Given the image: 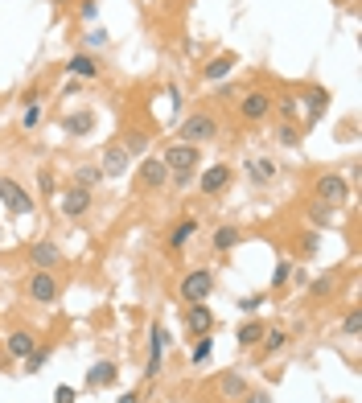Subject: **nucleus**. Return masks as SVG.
I'll list each match as a JSON object with an SVG mask.
<instances>
[{
    "mask_svg": "<svg viewBox=\"0 0 362 403\" xmlns=\"http://www.w3.org/2000/svg\"><path fill=\"white\" fill-rule=\"evenodd\" d=\"M161 165H165L173 177L194 173V169L202 165V144H185V140H177V144H169V148L161 152Z\"/></svg>",
    "mask_w": 362,
    "mask_h": 403,
    "instance_id": "1",
    "label": "nucleus"
},
{
    "mask_svg": "<svg viewBox=\"0 0 362 403\" xmlns=\"http://www.w3.org/2000/svg\"><path fill=\"white\" fill-rule=\"evenodd\" d=\"M280 144H289V148H297V144H301V136H297V128H293V124H284V128H280Z\"/></svg>",
    "mask_w": 362,
    "mask_h": 403,
    "instance_id": "34",
    "label": "nucleus"
},
{
    "mask_svg": "<svg viewBox=\"0 0 362 403\" xmlns=\"http://www.w3.org/2000/svg\"><path fill=\"white\" fill-rule=\"evenodd\" d=\"M136 177H140V185H144V189H161V185L169 181V169L161 165V157H148V161H140Z\"/></svg>",
    "mask_w": 362,
    "mask_h": 403,
    "instance_id": "13",
    "label": "nucleus"
},
{
    "mask_svg": "<svg viewBox=\"0 0 362 403\" xmlns=\"http://www.w3.org/2000/svg\"><path fill=\"white\" fill-rule=\"evenodd\" d=\"M210 350H214V342H210V334H202V338H198V346H194V354H190V362H194V367H202V362L210 358Z\"/></svg>",
    "mask_w": 362,
    "mask_h": 403,
    "instance_id": "28",
    "label": "nucleus"
},
{
    "mask_svg": "<svg viewBox=\"0 0 362 403\" xmlns=\"http://www.w3.org/2000/svg\"><path fill=\"white\" fill-rule=\"evenodd\" d=\"M58 210H62L66 218H82V214L91 210V189H82V185L62 189V194H58Z\"/></svg>",
    "mask_w": 362,
    "mask_h": 403,
    "instance_id": "6",
    "label": "nucleus"
},
{
    "mask_svg": "<svg viewBox=\"0 0 362 403\" xmlns=\"http://www.w3.org/2000/svg\"><path fill=\"white\" fill-rule=\"evenodd\" d=\"M21 362H25V371H33V375H37V371H41V367L49 362V350H37V346H33V350H29V354H25Z\"/></svg>",
    "mask_w": 362,
    "mask_h": 403,
    "instance_id": "29",
    "label": "nucleus"
},
{
    "mask_svg": "<svg viewBox=\"0 0 362 403\" xmlns=\"http://www.w3.org/2000/svg\"><path fill=\"white\" fill-rule=\"evenodd\" d=\"M74 400H78V391H74V387H66V383L54 391V403H74Z\"/></svg>",
    "mask_w": 362,
    "mask_h": 403,
    "instance_id": "36",
    "label": "nucleus"
},
{
    "mask_svg": "<svg viewBox=\"0 0 362 403\" xmlns=\"http://www.w3.org/2000/svg\"><path fill=\"white\" fill-rule=\"evenodd\" d=\"M82 41H87V49H103V45L111 41V33H107L103 25H95V29H87V37H82Z\"/></svg>",
    "mask_w": 362,
    "mask_h": 403,
    "instance_id": "27",
    "label": "nucleus"
},
{
    "mask_svg": "<svg viewBox=\"0 0 362 403\" xmlns=\"http://www.w3.org/2000/svg\"><path fill=\"white\" fill-rule=\"evenodd\" d=\"M99 181H103V169H95V165H78V169H74V185L91 189V185H99Z\"/></svg>",
    "mask_w": 362,
    "mask_h": 403,
    "instance_id": "24",
    "label": "nucleus"
},
{
    "mask_svg": "<svg viewBox=\"0 0 362 403\" xmlns=\"http://www.w3.org/2000/svg\"><path fill=\"white\" fill-rule=\"evenodd\" d=\"M177 136H181L185 144H210V140L218 136V119L206 115V111H198V115H190V119L177 128Z\"/></svg>",
    "mask_w": 362,
    "mask_h": 403,
    "instance_id": "3",
    "label": "nucleus"
},
{
    "mask_svg": "<svg viewBox=\"0 0 362 403\" xmlns=\"http://www.w3.org/2000/svg\"><path fill=\"white\" fill-rule=\"evenodd\" d=\"M66 70H70L74 78H99V62H95L91 54H74V58L66 62Z\"/></svg>",
    "mask_w": 362,
    "mask_h": 403,
    "instance_id": "18",
    "label": "nucleus"
},
{
    "mask_svg": "<svg viewBox=\"0 0 362 403\" xmlns=\"http://www.w3.org/2000/svg\"><path fill=\"white\" fill-rule=\"evenodd\" d=\"M37 342H33V334H25V330H16V334H8V354L12 358H25L29 350H33Z\"/></svg>",
    "mask_w": 362,
    "mask_h": 403,
    "instance_id": "22",
    "label": "nucleus"
},
{
    "mask_svg": "<svg viewBox=\"0 0 362 403\" xmlns=\"http://www.w3.org/2000/svg\"><path fill=\"white\" fill-rule=\"evenodd\" d=\"M342 334H346V338H359V334H362V313H359V309H350V313H346Z\"/></svg>",
    "mask_w": 362,
    "mask_h": 403,
    "instance_id": "31",
    "label": "nucleus"
},
{
    "mask_svg": "<svg viewBox=\"0 0 362 403\" xmlns=\"http://www.w3.org/2000/svg\"><path fill=\"white\" fill-rule=\"evenodd\" d=\"M37 124H41V107H37V103H29V107H25V115H21V128H25V132H33Z\"/></svg>",
    "mask_w": 362,
    "mask_h": 403,
    "instance_id": "32",
    "label": "nucleus"
},
{
    "mask_svg": "<svg viewBox=\"0 0 362 403\" xmlns=\"http://www.w3.org/2000/svg\"><path fill=\"white\" fill-rule=\"evenodd\" d=\"M231 173H235V169H231V165H223V161H218V165H210V169H202V181H198V185H202V194H210V198H214V194H223V189L231 185Z\"/></svg>",
    "mask_w": 362,
    "mask_h": 403,
    "instance_id": "11",
    "label": "nucleus"
},
{
    "mask_svg": "<svg viewBox=\"0 0 362 403\" xmlns=\"http://www.w3.org/2000/svg\"><path fill=\"white\" fill-rule=\"evenodd\" d=\"M260 301H264V297H243L239 305H243V313H256V309H260Z\"/></svg>",
    "mask_w": 362,
    "mask_h": 403,
    "instance_id": "40",
    "label": "nucleus"
},
{
    "mask_svg": "<svg viewBox=\"0 0 362 403\" xmlns=\"http://www.w3.org/2000/svg\"><path fill=\"white\" fill-rule=\"evenodd\" d=\"M210 288H214V272H210V268H194V272L181 280V301H185V305H202V301L210 297Z\"/></svg>",
    "mask_w": 362,
    "mask_h": 403,
    "instance_id": "5",
    "label": "nucleus"
},
{
    "mask_svg": "<svg viewBox=\"0 0 362 403\" xmlns=\"http://www.w3.org/2000/svg\"><path fill=\"white\" fill-rule=\"evenodd\" d=\"M260 342H264V354H280V350L289 346V334H284V330H264Z\"/></svg>",
    "mask_w": 362,
    "mask_h": 403,
    "instance_id": "25",
    "label": "nucleus"
},
{
    "mask_svg": "<svg viewBox=\"0 0 362 403\" xmlns=\"http://www.w3.org/2000/svg\"><path fill=\"white\" fill-rule=\"evenodd\" d=\"M243 400H247V403H272V395H268V391H247Z\"/></svg>",
    "mask_w": 362,
    "mask_h": 403,
    "instance_id": "41",
    "label": "nucleus"
},
{
    "mask_svg": "<svg viewBox=\"0 0 362 403\" xmlns=\"http://www.w3.org/2000/svg\"><path fill=\"white\" fill-rule=\"evenodd\" d=\"M49 4H66V0H49Z\"/></svg>",
    "mask_w": 362,
    "mask_h": 403,
    "instance_id": "44",
    "label": "nucleus"
},
{
    "mask_svg": "<svg viewBox=\"0 0 362 403\" xmlns=\"http://www.w3.org/2000/svg\"><path fill=\"white\" fill-rule=\"evenodd\" d=\"M78 16H82V21H95V16H99V4H95V0H82V4H78Z\"/></svg>",
    "mask_w": 362,
    "mask_h": 403,
    "instance_id": "38",
    "label": "nucleus"
},
{
    "mask_svg": "<svg viewBox=\"0 0 362 403\" xmlns=\"http://www.w3.org/2000/svg\"><path fill=\"white\" fill-rule=\"evenodd\" d=\"M37 185H41V189L49 194V189H54V177H49V173H37Z\"/></svg>",
    "mask_w": 362,
    "mask_h": 403,
    "instance_id": "42",
    "label": "nucleus"
},
{
    "mask_svg": "<svg viewBox=\"0 0 362 403\" xmlns=\"http://www.w3.org/2000/svg\"><path fill=\"white\" fill-rule=\"evenodd\" d=\"M268 111H272V95H264V91H247V95H243V103H239V115H243L247 124L268 119Z\"/></svg>",
    "mask_w": 362,
    "mask_h": 403,
    "instance_id": "7",
    "label": "nucleus"
},
{
    "mask_svg": "<svg viewBox=\"0 0 362 403\" xmlns=\"http://www.w3.org/2000/svg\"><path fill=\"white\" fill-rule=\"evenodd\" d=\"M115 403H140V391H124Z\"/></svg>",
    "mask_w": 362,
    "mask_h": 403,
    "instance_id": "43",
    "label": "nucleus"
},
{
    "mask_svg": "<svg viewBox=\"0 0 362 403\" xmlns=\"http://www.w3.org/2000/svg\"><path fill=\"white\" fill-rule=\"evenodd\" d=\"M260 338H264V325H260V321H243V325L235 330V342H239V346H260Z\"/></svg>",
    "mask_w": 362,
    "mask_h": 403,
    "instance_id": "21",
    "label": "nucleus"
},
{
    "mask_svg": "<svg viewBox=\"0 0 362 403\" xmlns=\"http://www.w3.org/2000/svg\"><path fill=\"white\" fill-rule=\"evenodd\" d=\"M115 375H120V371H115L111 362H95V367L87 371V387H111Z\"/></svg>",
    "mask_w": 362,
    "mask_h": 403,
    "instance_id": "20",
    "label": "nucleus"
},
{
    "mask_svg": "<svg viewBox=\"0 0 362 403\" xmlns=\"http://www.w3.org/2000/svg\"><path fill=\"white\" fill-rule=\"evenodd\" d=\"M132 169V152L124 144H107L103 148V177H124Z\"/></svg>",
    "mask_w": 362,
    "mask_h": 403,
    "instance_id": "8",
    "label": "nucleus"
},
{
    "mask_svg": "<svg viewBox=\"0 0 362 403\" xmlns=\"http://www.w3.org/2000/svg\"><path fill=\"white\" fill-rule=\"evenodd\" d=\"M301 107H305V99H297V95H289V99H280V115L293 124L297 115H301Z\"/></svg>",
    "mask_w": 362,
    "mask_h": 403,
    "instance_id": "30",
    "label": "nucleus"
},
{
    "mask_svg": "<svg viewBox=\"0 0 362 403\" xmlns=\"http://www.w3.org/2000/svg\"><path fill=\"white\" fill-rule=\"evenodd\" d=\"M313 194H317V206L338 210V206H346V202H350V181H346V177H338V173H321V177H317V185H313Z\"/></svg>",
    "mask_w": 362,
    "mask_h": 403,
    "instance_id": "2",
    "label": "nucleus"
},
{
    "mask_svg": "<svg viewBox=\"0 0 362 403\" xmlns=\"http://www.w3.org/2000/svg\"><path fill=\"white\" fill-rule=\"evenodd\" d=\"M190 235H198V222H194V218H181V222L169 231V251H181V247L190 243Z\"/></svg>",
    "mask_w": 362,
    "mask_h": 403,
    "instance_id": "19",
    "label": "nucleus"
},
{
    "mask_svg": "<svg viewBox=\"0 0 362 403\" xmlns=\"http://www.w3.org/2000/svg\"><path fill=\"white\" fill-rule=\"evenodd\" d=\"M321 111H326V91H313L309 95V119H321Z\"/></svg>",
    "mask_w": 362,
    "mask_h": 403,
    "instance_id": "33",
    "label": "nucleus"
},
{
    "mask_svg": "<svg viewBox=\"0 0 362 403\" xmlns=\"http://www.w3.org/2000/svg\"><path fill=\"white\" fill-rule=\"evenodd\" d=\"M218 391L227 400H239V395H247V383H243V375H223L218 379Z\"/></svg>",
    "mask_w": 362,
    "mask_h": 403,
    "instance_id": "23",
    "label": "nucleus"
},
{
    "mask_svg": "<svg viewBox=\"0 0 362 403\" xmlns=\"http://www.w3.org/2000/svg\"><path fill=\"white\" fill-rule=\"evenodd\" d=\"M330 288H334V280H330V276H321V280H317V284H313V297H326V292H330Z\"/></svg>",
    "mask_w": 362,
    "mask_h": 403,
    "instance_id": "39",
    "label": "nucleus"
},
{
    "mask_svg": "<svg viewBox=\"0 0 362 403\" xmlns=\"http://www.w3.org/2000/svg\"><path fill=\"white\" fill-rule=\"evenodd\" d=\"M165 342H169L165 325H152V330H148V367H144V375H148V379H152V375H161V362H165Z\"/></svg>",
    "mask_w": 362,
    "mask_h": 403,
    "instance_id": "10",
    "label": "nucleus"
},
{
    "mask_svg": "<svg viewBox=\"0 0 362 403\" xmlns=\"http://www.w3.org/2000/svg\"><path fill=\"white\" fill-rule=\"evenodd\" d=\"M144 144H148V140H144L140 132H128V140H124V148H128V152H144Z\"/></svg>",
    "mask_w": 362,
    "mask_h": 403,
    "instance_id": "35",
    "label": "nucleus"
},
{
    "mask_svg": "<svg viewBox=\"0 0 362 403\" xmlns=\"http://www.w3.org/2000/svg\"><path fill=\"white\" fill-rule=\"evenodd\" d=\"M29 260H33V272H49V268H58V264H62V251H58V243L41 239V243H33V247H29Z\"/></svg>",
    "mask_w": 362,
    "mask_h": 403,
    "instance_id": "12",
    "label": "nucleus"
},
{
    "mask_svg": "<svg viewBox=\"0 0 362 403\" xmlns=\"http://www.w3.org/2000/svg\"><path fill=\"white\" fill-rule=\"evenodd\" d=\"M0 202H4L8 214H16V218L33 214V198H29V189H25L16 177H4V173H0Z\"/></svg>",
    "mask_w": 362,
    "mask_h": 403,
    "instance_id": "4",
    "label": "nucleus"
},
{
    "mask_svg": "<svg viewBox=\"0 0 362 403\" xmlns=\"http://www.w3.org/2000/svg\"><path fill=\"white\" fill-rule=\"evenodd\" d=\"M235 66H239V54H218V58H210V62L202 66V78H206V82H223Z\"/></svg>",
    "mask_w": 362,
    "mask_h": 403,
    "instance_id": "14",
    "label": "nucleus"
},
{
    "mask_svg": "<svg viewBox=\"0 0 362 403\" xmlns=\"http://www.w3.org/2000/svg\"><path fill=\"white\" fill-rule=\"evenodd\" d=\"M185 330L198 334V338L210 334V330H214V313H210L206 305H190V309H185Z\"/></svg>",
    "mask_w": 362,
    "mask_h": 403,
    "instance_id": "15",
    "label": "nucleus"
},
{
    "mask_svg": "<svg viewBox=\"0 0 362 403\" xmlns=\"http://www.w3.org/2000/svg\"><path fill=\"white\" fill-rule=\"evenodd\" d=\"M289 276H293V264H280V268L272 272V284L280 288V284H289Z\"/></svg>",
    "mask_w": 362,
    "mask_h": 403,
    "instance_id": "37",
    "label": "nucleus"
},
{
    "mask_svg": "<svg viewBox=\"0 0 362 403\" xmlns=\"http://www.w3.org/2000/svg\"><path fill=\"white\" fill-rule=\"evenodd\" d=\"M62 132L66 136H91L95 132V111H70L62 119Z\"/></svg>",
    "mask_w": 362,
    "mask_h": 403,
    "instance_id": "16",
    "label": "nucleus"
},
{
    "mask_svg": "<svg viewBox=\"0 0 362 403\" xmlns=\"http://www.w3.org/2000/svg\"><path fill=\"white\" fill-rule=\"evenodd\" d=\"M247 177H251V185H264V181H272V177H276V161H272V157H251V165H247Z\"/></svg>",
    "mask_w": 362,
    "mask_h": 403,
    "instance_id": "17",
    "label": "nucleus"
},
{
    "mask_svg": "<svg viewBox=\"0 0 362 403\" xmlns=\"http://www.w3.org/2000/svg\"><path fill=\"white\" fill-rule=\"evenodd\" d=\"M235 239H239V231H235V227H218V231H214V251H231V247H235Z\"/></svg>",
    "mask_w": 362,
    "mask_h": 403,
    "instance_id": "26",
    "label": "nucleus"
},
{
    "mask_svg": "<svg viewBox=\"0 0 362 403\" xmlns=\"http://www.w3.org/2000/svg\"><path fill=\"white\" fill-rule=\"evenodd\" d=\"M29 297H33L37 305H54V301H58V280H54V272H33V276H29Z\"/></svg>",
    "mask_w": 362,
    "mask_h": 403,
    "instance_id": "9",
    "label": "nucleus"
}]
</instances>
